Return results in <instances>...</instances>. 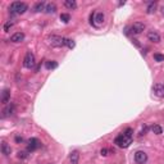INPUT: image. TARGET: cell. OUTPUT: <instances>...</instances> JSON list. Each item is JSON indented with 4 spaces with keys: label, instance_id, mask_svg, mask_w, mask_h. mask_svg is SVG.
<instances>
[{
    "label": "cell",
    "instance_id": "cell-1",
    "mask_svg": "<svg viewBox=\"0 0 164 164\" xmlns=\"http://www.w3.org/2000/svg\"><path fill=\"white\" fill-rule=\"evenodd\" d=\"M27 9H28L27 4L22 3V2H14L12 5H10V12L15 13V14H23Z\"/></svg>",
    "mask_w": 164,
    "mask_h": 164
},
{
    "label": "cell",
    "instance_id": "cell-2",
    "mask_svg": "<svg viewBox=\"0 0 164 164\" xmlns=\"http://www.w3.org/2000/svg\"><path fill=\"white\" fill-rule=\"evenodd\" d=\"M131 143H132V137H130V136H127L126 133L119 135L118 137L116 139V144H117L119 147H123V149L128 147V146L131 145Z\"/></svg>",
    "mask_w": 164,
    "mask_h": 164
},
{
    "label": "cell",
    "instance_id": "cell-3",
    "mask_svg": "<svg viewBox=\"0 0 164 164\" xmlns=\"http://www.w3.org/2000/svg\"><path fill=\"white\" fill-rule=\"evenodd\" d=\"M49 41H50V45L54 46V48H62L64 45H67V39H64V37H62V36L54 35L49 39Z\"/></svg>",
    "mask_w": 164,
    "mask_h": 164
},
{
    "label": "cell",
    "instance_id": "cell-4",
    "mask_svg": "<svg viewBox=\"0 0 164 164\" xmlns=\"http://www.w3.org/2000/svg\"><path fill=\"white\" fill-rule=\"evenodd\" d=\"M36 64V59H35V55L32 54L31 51H28L26 54V57L23 59V65L26 68H34Z\"/></svg>",
    "mask_w": 164,
    "mask_h": 164
},
{
    "label": "cell",
    "instance_id": "cell-5",
    "mask_svg": "<svg viewBox=\"0 0 164 164\" xmlns=\"http://www.w3.org/2000/svg\"><path fill=\"white\" fill-rule=\"evenodd\" d=\"M135 162L137 164H145L147 162V154L143 150H139L135 153Z\"/></svg>",
    "mask_w": 164,
    "mask_h": 164
},
{
    "label": "cell",
    "instance_id": "cell-6",
    "mask_svg": "<svg viewBox=\"0 0 164 164\" xmlns=\"http://www.w3.org/2000/svg\"><path fill=\"white\" fill-rule=\"evenodd\" d=\"M144 30H145V25L143 22H135V23L131 26V31H132V34H135V35L141 34Z\"/></svg>",
    "mask_w": 164,
    "mask_h": 164
},
{
    "label": "cell",
    "instance_id": "cell-7",
    "mask_svg": "<svg viewBox=\"0 0 164 164\" xmlns=\"http://www.w3.org/2000/svg\"><path fill=\"white\" fill-rule=\"evenodd\" d=\"M39 147H40V141L37 139L32 137V139L28 140V145H27V150L28 151H35V150L39 149Z\"/></svg>",
    "mask_w": 164,
    "mask_h": 164
},
{
    "label": "cell",
    "instance_id": "cell-8",
    "mask_svg": "<svg viewBox=\"0 0 164 164\" xmlns=\"http://www.w3.org/2000/svg\"><path fill=\"white\" fill-rule=\"evenodd\" d=\"M147 39H149L151 42L158 44V42H160V35L158 34L156 31H149L147 32Z\"/></svg>",
    "mask_w": 164,
    "mask_h": 164
},
{
    "label": "cell",
    "instance_id": "cell-9",
    "mask_svg": "<svg viewBox=\"0 0 164 164\" xmlns=\"http://www.w3.org/2000/svg\"><path fill=\"white\" fill-rule=\"evenodd\" d=\"M153 91H154V94L159 97H163L164 96V85H160V84H156L153 86Z\"/></svg>",
    "mask_w": 164,
    "mask_h": 164
},
{
    "label": "cell",
    "instance_id": "cell-10",
    "mask_svg": "<svg viewBox=\"0 0 164 164\" xmlns=\"http://www.w3.org/2000/svg\"><path fill=\"white\" fill-rule=\"evenodd\" d=\"M25 40V34L23 32H15L14 35H12V37H10V41L12 42H22Z\"/></svg>",
    "mask_w": 164,
    "mask_h": 164
},
{
    "label": "cell",
    "instance_id": "cell-11",
    "mask_svg": "<svg viewBox=\"0 0 164 164\" xmlns=\"http://www.w3.org/2000/svg\"><path fill=\"white\" fill-rule=\"evenodd\" d=\"M78 160H80V154L78 151H72L69 155V163L71 164H78Z\"/></svg>",
    "mask_w": 164,
    "mask_h": 164
},
{
    "label": "cell",
    "instance_id": "cell-12",
    "mask_svg": "<svg viewBox=\"0 0 164 164\" xmlns=\"http://www.w3.org/2000/svg\"><path fill=\"white\" fill-rule=\"evenodd\" d=\"M2 153L4 155H10V153H12V147H10V145L8 143H5V141L2 143Z\"/></svg>",
    "mask_w": 164,
    "mask_h": 164
},
{
    "label": "cell",
    "instance_id": "cell-13",
    "mask_svg": "<svg viewBox=\"0 0 164 164\" xmlns=\"http://www.w3.org/2000/svg\"><path fill=\"white\" fill-rule=\"evenodd\" d=\"M104 22V14L103 13H96L94 15V25L95 26H101Z\"/></svg>",
    "mask_w": 164,
    "mask_h": 164
},
{
    "label": "cell",
    "instance_id": "cell-14",
    "mask_svg": "<svg viewBox=\"0 0 164 164\" xmlns=\"http://www.w3.org/2000/svg\"><path fill=\"white\" fill-rule=\"evenodd\" d=\"M10 100V91L9 90H4L3 91V95H2V103L3 104H7Z\"/></svg>",
    "mask_w": 164,
    "mask_h": 164
},
{
    "label": "cell",
    "instance_id": "cell-15",
    "mask_svg": "<svg viewBox=\"0 0 164 164\" xmlns=\"http://www.w3.org/2000/svg\"><path fill=\"white\" fill-rule=\"evenodd\" d=\"M64 5H65V8H68V9H71V10L77 8V3H76L74 0H65Z\"/></svg>",
    "mask_w": 164,
    "mask_h": 164
},
{
    "label": "cell",
    "instance_id": "cell-16",
    "mask_svg": "<svg viewBox=\"0 0 164 164\" xmlns=\"http://www.w3.org/2000/svg\"><path fill=\"white\" fill-rule=\"evenodd\" d=\"M45 12H46L48 14H50V13H55V12H57V5L54 4V3L48 4V5H46V8H45Z\"/></svg>",
    "mask_w": 164,
    "mask_h": 164
},
{
    "label": "cell",
    "instance_id": "cell-17",
    "mask_svg": "<svg viewBox=\"0 0 164 164\" xmlns=\"http://www.w3.org/2000/svg\"><path fill=\"white\" fill-rule=\"evenodd\" d=\"M14 112V107L13 105H8L7 108L3 110V117H8V116H12Z\"/></svg>",
    "mask_w": 164,
    "mask_h": 164
},
{
    "label": "cell",
    "instance_id": "cell-18",
    "mask_svg": "<svg viewBox=\"0 0 164 164\" xmlns=\"http://www.w3.org/2000/svg\"><path fill=\"white\" fill-rule=\"evenodd\" d=\"M151 131H153V132H154L155 135H162V133H163V130H162V127H160L159 124H154V126H153Z\"/></svg>",
    "mask_w": 164,
    "mask_h": 164
},
{
    "label": "cell",
    "instance_id": "cell-19",
    "mask_svg": "<svg viewBox=\"0 0 164 164\" xmlns=\"http://www.w3.org/2000/svg\"><path fill=\"white\" fill-rule=\"evenodd\" d=\"M45 8H46V5H45V3H37L36 5H35V12H41V10H45Z\"/></svg>",
    "mask_w": 164,
    "mask_h": 164
},
{
    "label": "cell",
    "instance_id": "cell-20",
    "mask_svg": "<svg viewBox=\"0 0 164 164\" xmlns=\"http://www.w3.org/2000/svg\"><path fill=\"white\" fill-rule=\"evenodd\" d=\"M155 8H156V4H155V3H150V5H149V7H147V9H146L147 14L154 13V12H155Z\"/></svg>",
    "mask_w": 164,
    "mask_h": 164
},
{
    "label": "cell",
    "instance_id": "cell-21",
    "mask_svg": "<svg viewBox=\"0 0 164 164\" xmlns=\"http://www.w3.org/2000/svg\"><path fill=\"white\" fill-rule=\"evenodd\" d=\"M58 67V63L57 62H46V68L48 69H54Z\"/></svg>",
    "mask_w": 164,
    "mask_h": 164
},
{
    "label": "cell",
    "instance_id": "cell-22",
    "mask_svg": "<svg viewBox=\"0 0 164 164\" xmlns=\"http://www.w3.org/2000/svg\"><path fill=\"white\" fill-rule=\"evenodd\" d=\"M13 25H14V22H13V21L7 22V23H5V26H4V31H5V32H8V31L13 27Z\"/></svg>",
    "mask_w": 164,
    "mask_h": 164
},
{
    "label": "cell",
    "instance_id": "cell-23",
    "mask_svg": "<svg viewBox=\"0 0 164 164\" xmlns=\"http://www.w3.org/2000/svg\"><path fill=\"white\" fill-rule=\"evenodd\" d=\"M69 19H71V15H69V14H65V13L61 14V21H63L64 23H67V22H69Z\"/></svg>",
    "mask_w": 164,
    "mask_h": 164
},
{
    "label": "cell",
    "instance_id": "cell-24",
    "mask_svg": "<svg viewBox=\"0 0 164 164\" xmlns=\"http://www.w3.org/2000/svg\"><path fill=\"white\" fill-rule=\"evenodd\" d=\"M154 59H155V61L156 62H164V55H163V54H154Z\"/></svg>",
    "mask_w": 164,
    "mask_h": 164
},
{
    "label": "cell",
    "instance_id": "cell-25",
    "mask_svg": "<svg viewBox=\"0 0 164 164\" xmlns=\"http://www.w3.org/2000/svg\"><path fill=\"white\" fill-rule=\"evenodd\" d=\"M27 156H28L27 151H19V153H18V158H21V159H26Z\"/></svg>",
    "mask_w": 164,
    "mask_h": 164
},
{
    "label": "cell",
    "instance_id": "cell-26",
    "mask_svg": "<svg viewBox=\"0 0 164 164\" xmlns=\"http://www.w3.org/2000/svg\"><path fill=\"white\" fill-rule=\"evenodd\" d=\"M67 46H68L69 49H73V48L76 46V44H74V41H73V40L67 39Z\"/></svg>",
    "mask_w": 164,
    "mask_h": 164
},
{
    "label": "cell",
    "instance_id": "cell-27",
    "mask_svg": "<svg viewBox=\"0 0 164 164\" xmlns=\"http://www.w3.org/2000/svg\"><path fill=\"white\" fill-rule=\"evenodd\" d=\"M126 135H127V136H130V137H132V130H131V128H128L127 131H126V132H124Z\"/></svg>",
    "mask_w": 164,
    "mask_h": 164
},
{
    "label": "cell",
    "instance_id": "cell-28",
    "mask_svg": "<svg viewBox=\"0 0 164 164\" xmlns=\"http://www.w3.org/2000/svg\"><path fill=\"white\" fill-rule=\"evenodd\" d=\"M101 155L107 156L108 155V149H101Z\"/></svg>",
    "mask_w": 164,
    "mask_h": 164
},
{
    "label": "cell",
    "instance_id": "cell-29",
    "mask_svg": "<svg viewBox=\"0 0 164 164\" xmlns=\"http://www.w3.org/2000/svg\"><path fill=\"white\" fill-rule=\"evenodd\" d=\"M15 141H17V143H19V141H21V143H22V141H23V139L19 137V136H17V137H15Z\"/></svg>",
    "mask_w": 164,
    "mask_h": 164
},
{
    "label": "cell",
    "instance_id": "cell-30",
    "mask_svg": "<svg viewBox=\"0 0 164 164\" xmlns=\"http://www.w3.org/2000/svg\"><path fill=\"white\" fill-rule=\"evenodd\" d=\"M162 13H163V14H164V7H163V8H162Z\"/></svg>",
    "mask_w": 164,
    "mask_h": 164
}]
</instances>
